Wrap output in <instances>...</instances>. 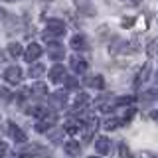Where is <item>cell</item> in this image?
<instances>
[{
  "label": "cell",
  "instance_id": "obj_1",
  "mask_svg": "<svg viewBox=\"0 0 158 158\" xmlns=\"http://www.w3.org/2000/svg\"><path fill=\"white\" fill-rule=\"evenodd\" d=\"M61 36H65V24L61 22V20H56V18H52V20H48V24H46V32H44V38L48 40H53V38H61Z\"/></svg>",
  "mask_w": 158,
  "mask_h": 158
},
{
  "label": "cell",
  "instance_id": "obj_2",
  "mask_svg": "<svg viewBox=\"0 0 158 158\" xmlns=\"http://www.w3.org/2000/svg\"><path fill=\"white\" fill-rule=\"evenodd\" d=\"M20 154L22 156H28V158H46V156H52V150L40 146V144H28L24 148H20Z\"/></svg>",
  "mask_w": 158,
  "mask_h": 158
},
{
  "label": "cell",
  "instance_id": "obj_3",
  "mask_svg": "<svg viewBox=\"0 0 158 158\" xmlns=\"http://www.w3.org/2000/svg\"><path fill=\"white\" fill-rule=\"evenodd\" d=\"M56 123H57V113H49V111H48L46 115L42 117V121L36 125V131H38V132H48L49 128L56 125Z\"/></svg>",
  "mask_w": 158,
  "mask_h": 158
},
{
  "label": "cell",
  "instance_id": "obj_4",
  "mask_svg": "<svg viewBox=\"0 0 158 158\" xmlns=\"http://www.w3.org/2000/svg\"><path fill=\"white\" fill-rule=\"evenodd\" d=\"M4 79H6L10 85H18V83L22 81V69H20L18 65L8 67L6 71H4Z\"/></svg>",
  "mask_w": 158,
  "mask_h": 158
},
{
  "label": "cell",
  "instance_id": "obj_5",
  "mask_svg": "<svg viewBox=\"0 0 158 158\" xmlns=\"http://www.w3.org/2000/svg\"><path fill=\"white\" fill-rule=\"evenodd\" d=\"M42 53H44L42 46H38V44H30V46L26 48V52H24V59H26L28 63H34Z\"/></svg>",
  "mask_w": 158,
  "mask_h": 158
},
{
  "label": "cell",
  "instance_id": "obj_6",
  "mask_svg": "<svg viewBox=\"0 0 158 158\" xmlns=\"http://www.w3.org/2000/svg\"><path fill=\"white\" fill-rule=\"evenodd\" d=\"M8 135L12 136L16 142H20V144L28 140V138H26V132H24V131H22V128H20L18 125H14V123H8Z\"/></svg>",
  "mask_w": 158,
  "mask_h": 158
},
{
  "label": "cell",
  "instance_id": "obj_7",
  "mask_svg": "<svg viewBox=\"0 0 158 158\" xmlns=\"http://www.w3.org/2000/svg\"><path fill=\"white\" fill-rule=\"evenodd\" d=\"M48 56L53 59V61H61L63 57H65V49L63 46H59V44H52V46L48 48Z\"/></svg>",
  "mask_w": 158,
  "mask_h": 158
},
{
  "label": "cell",
  "instance_id": "obj_8",
  "mask_svg": "<svg viewBox=\"0 0 158 158\" xmlns=\"http://www.w3.org/2000/svg\"><path fill=\"white\" fill-rule=\"evenodd\" d=\"M49 79H52V83L65 81V67L63 65H53L52 69H49Z\"/></svg>",
  "mask_w": 158,
  "mask_h": 158
},
{
  "label": "cell",
  "instance_id": "obj_9",
  "mask_svg": "<svg viewBox=\"0 0 158 158\" xmlns=\"http://www.w3.org/2000/svg\"><path fill=\"white\" fill-rule=\"evenodd\" d=\"M71 48L77 49V52H85V49H89L87 38L83 36V34H77V36H73V38H71Z\"/></svg>",
  "mask_w": 158,
  "mask_h": 158
},
{
  "label": "cell",
  "instance_id": "obj_10",
  "mask_svg": "<svg viewBox=\"0 0 158 158\" xmlns=\"http://www.w3.org/2000/svg\"><path fill=\"white\" fill-rule=\"evenodd\" d=\"M95 150L99 154H109V152H111V140H109L107 136H99L95 140Z\"/></svg>",
  "mask_w": 158,
  "mask_h": 158
},
{
  "label": "cell",
  "instance_id": "obj_11",
  "mask_svg": "<svg viewBox=\"0 0 158 158\" xmlns=\"http://www.w3.org/2000/svg\"><path fill=\"white\" fill-rule=\"evenodd\" d=\"M49 103H52V107H56V109H61V107L67 103V95H65L63 91L52 93V95H49Z\"/></svg>",
  "mask_w": 158,
  "mask_h": 158
},
{
  "label": "cell",
  "instance_id": "obj_12",
  "mask_svg": "<svg viewBox=\"0 0 158 158\" xmlns=\"http://www.w3.org/2000/svg\"><path fill=\"white\" fill-rule=\"evenodd\" d=\"M71 69L75 73H85L87 71V61L83 57H79V56H73L71 57Z\"/></svg>",
  "mask_w": 158,
  "mask_h": 158
},
{
  "label": "cell",
  "instance_id": "obj_13",
  "mask_svg": "<svg viewBox=\"0 0 158 158\" xmlns=\"http://www.w3.org/2000/svg\"><path fill=\"white\" fill-rule=\"evenodd\" d=\"M46 73V65L44 63H30V69H28V75L32 79H40Z\"/></svg>",
  "mask_w": 158,
  "mask_h": 158
},
{
  "label": "cell",
  "instance_id": "obj_14",
  "mask_svg": "<svg viewBox=\"0 0 158 158\" xmlns=\"http://www.w3.org/2000/svg\"><path fill=\"white\" fill-rule=\"evenodd\" d=\"M85 85L87 87H95V89H103L105 87V79H103V75H91L85 79Z\"/></svg>",
  "mask_w": 158,
  "mask_h": 158
},
{
  "label": "cell",
  "instance_id": "obj_15",
  "mask_svg": "<svg viewBox=\"0 0 158 158\" xmlns=\"http://www.w3.org/2000/svg\"><path fill=\"white\" fill-rule=\"evenodd\" d=\"M65 152L69 156H79V152H81V144H79L77 140H69V142H65Z\"/></svg>",
  "mask_w": 158,
  "mask_h": 158
},
{
  "label": "cell",
  "instance_id": "obj_16",
  "mask_svg": "<svg viewBox=\"0 0 158 158\" xmlns=\"http://www.w3.org/2000/svg\"><path fill=\"white\" fill-rule=\"evenodd\" d=\"M125 123H127L125 118H117V117H111V118H107V121H105V128H107V131H115V128L123 127Z\"/></svg>",
  "mask_w": 158,
  "mask_h": 158
},
{
  "label": "cell",
  "instance_id": "obj_17",
  "mask_svg": "<svg viewBox=\"0 0 158 158\" xmlns=\"http://www.w3.org/2000/svg\"><path fill=\"white\" fill-rule=\"evenodd\" d=\"M148 75H150V63H144V67H142L140 71H138V75H136V85L148 81Z\"/></svg>",
  "mask_w": 158,
  "mask_h": 158
},
{
  "label": "cell",
  "instance_id": "obj_18",
  "mask_svg": "<svg viewBox=\"0 0 158 158\" xmlns=\"http://www.w3.org/2000/svg\"><path fill=\"white\" fill-rule=\"evenodd\" d=\"M26 113H28V115H32V117H40V118H42V117L48 113V109L42 107V105H34V107H28Z\"/></svg>",
  "mask_w": 158,
  "mask_h": 158
},
{
  "label": "cell",
  "instance_id": "obj_19",
  "mask_svg": "<svg viewBox=\"0 0 158 158\" xmlns=\"http://www.w3.org/2000/svg\"><path fill=\"white\" fill-rule=\"evenodd\" d=\"M63 132H65V128H63V127H56L53 131H48V138L52 142H57L59 138H63Z\"/></svg>",
  "mask_w": 158,
  "mask_h": 158
},
{
  "label": "cell",
  "instance_id": "obj_20",
  "mask_svg": "<svg viewBox=\"0 0 158 158\" xmlns=\"http://www.w3.org/2000/svg\"><path fill=\"white\" fill-rule=\"evenodd\" d=\"M81 128H83V123L81 121H67L65 132H69V135H75V132H79Z\"/></svg>",
  "mask_w": 158,
  "mask_h": 158
},
{
  "label": "cell",
  "instance_id": "obj_21",
  "mask_svg": "<svg viewBox=\"0 0 158 158\" xmlns=\"http://www.w3.org/2000/svg\"><path fill=\"white\" fill-rule=\"evenodd\" d=\"M32 93H36L38 97L48 95V85H46V83H42V81H36V83L32 85Z\"/></svg>",
  "mask_w": 158,
  "mask_h": 158
},
{
  "label": "cell",
  "instance_id": "obj_22",
  "mask_svg": "<svg viewBox=\"0 0 158 158\" xmlns=\"http://www.w3.org/2000/svg\"><path fill=\"white\" fill-rule=\"evenodd\" d=\"M8 53H10V57H20V56H24V49H22V46H20V44L12 42V44L8 46Z\"/></svg>",
  "mask_w": 158,
  "mask_h": 158
},
{
  "label": "cell",
  "instance_id": "obj_23",
  "mask_svg": "<svg viewBox=\"0 0 158 158\" xmlns=\"http://www.w3.org/2000/svg\"><path fill=\"white\" fill-rule=\"evenodd\" d=\"M73 2H75V6L81 10V12L93 14V8H91V2H89V0H73Z\"/></svg>",
  "mask_w": 158,
  "mask_h": 158
},
{
  "label": "cell",
  "instance_id": "obj_24",
  "mask_svg": "<svg viewBox=\"0 0 158 158\" xmlns=\"http://www.w3.org/2000/svg\"><path fill=\"white\" fill-rule=\"evenodd\" d=\"M118 156L121 158H135L132 156V150L125 144V142H118Z\"/></svg>",
  "mask_w": 158,
  "mask_h": 158
},
{
  "label": "cell",
  "instance_id": "obj_25",
  "mask_svg": "<svg viewBox=\"0 0 158 158\" xmlns=\"http://www.w3.org/2000/svg\"><path fill=\"white\" fill-rule=\"evenodd\" d=\"M89 103V95L87 93H79V95L75 97V107H83Z\"/></svg>",
  "mask_w": 158,
  "mask_h": 158
},
{
  "label": "cell",
  "instance_id": "obj_26",
  "mask_svg": "<svg viewBox=\"0 0 158 158\" xmlns=\"http://www.w3.org/2000/svg\"><path fill=\"white\" fill-rule=\"evenodd\" d=\"M156 89H152V91H146V93H142V101H146V103H150V101H154V99L158 97L156 95Z\"/></svg>",
  "mask_w": 158,
  "mask_h": 158
},
{
  "label": "cell",
  "instance_id": "obj_27",
  "mask_svg": "<svg viewBox=\"0 0 158 158\" xmlns=\"http://www.w3.org/2000/svg\"><path fill=\"white\" fill-rule=\"evenodd\" d=\"M10 95H12V93L8 91V89H4V87H0V97L4 99V101H10Z\"/></svg>",
  "mask_w": 158,
  "mask_h": 158
},
{
  "label": "cell",
  "instance_id": "obj_28",
  "mask_svg": "<svg viewBox=\"0 0 158 158\" xmlns=\"http://www.w3.org/2000/svg\"><path fill=\"white\" fill-rule=\"evenodd\" d=\"M65 83H67L69 89H75L77 87V79H73V77H65Z\"/></svg>",
  "mask_w": 158,
  "mask_h": 158
},
{
  "label": "cell",
  "instance_id": "obj_29",
  "mask_svg": "<svg viewBox=\"0 0 158 158\" xmlns=\"http://www.w3.org/2000/svg\"><path fill=\"white\" fill-rule=\"evenodd\" d=\"M132 24H135V18H125V20L121 22V26H123V28H131Z\"/></svg>",
  "mask_w": 158,
  "mask_h": 158
},
{
  "label": "cell",
  "instance_id": "obj_30",
  "mask_svg": "<svg viewBox=\"0 0 158 158\" xmlns=\"http://www.w3.org/2000/svg\"><path fill=\"white\" fill-rule=\"evenodd\" d=\"M6 152H8V144H6L4 140H0V158L6 154Z\"/></svg>",
  "mask_w": 158,
  "mask_h": 158
},
{
  "label": "cell",
  "instance_id": "obj_31",
  "mask_svg": "<svg viewBox=\"0 0 158 158\" xmlns=\"http://www.w3.org/2000/svg\"><path fill=\"white\" fill-rule=\"evenodd\" d=\"M148 53H150V56L154 53V42H150V46H148Z\"/></svg>",
  "mask_w": 158,
  "mask_h": 158
},
{
  "label": "cell",
  "instance_id": "obj_32",
  "mask_svg": "<svg viewBox=\"0 0 158 158\" xmlns=\"http://www.w3.org/2000/svg\"><path fill=\"white\" fill-rule=\"evenodd\" d=\"M152 118H154V121H158V111H154V113H152Z\"/></svg>",
  "mask_w": 158,
  "mask_h": 158
},
{
  "label": "cell",
  "instance_id": "obj_33",
  "mask_svg": "<svg viewBox=\"0 0 158 158\" xmlns=\"http://www.w3.org/2000/svg\"><path fill=\"white\" fill-rule=\"evenodd\" d=\"M128 2H131V4H138V2H140V0H128Z\"/></svg>",
  "mask_w": 158,
  "mask_h": 158
},
{
  "label": "cell",
  "instance_id": "obj_34",
  "mask_svg": "<svg viewBox=\"0 0 158 158\" xmlns=\"http://www.w3.org/2000/svg\"><path fill=\"white\" fill-rule=\"evenodd\" d=\"M8 2H16V0H8Z\"/></svg>",
  "mask_w": 158,
  "mask_h": 158
},
{
  "label": "cell",
  "instance_id": "obj_35",
  "mask_svg": "<svg viewBox=\"0 0 158 158\" xmlns=\"http://www.w3.org/2000/svg\"><path fill=\"white\" fill-rule=\"evenodd\" d=\"M2 158H4V156H2ZM10 158H16V156H10Z\"/></svg>",
  "mask_w": 158,
  "mask_h": 158
},
{
  "label": "cell",
  "instance_id": "obj_36",
  "mask_svg": "<svg viewBox=\"0 0 158 158\" xmlns=\"http://www.w3.org/2000/svg\"><path fill=\"white\" fill-rule=\"evenodd\" d=\"M0 16H2V10H0Z\"/></svg>",
  "mask_w": 158,
  "mask_h": 158
},
{
  "label": "cell",
  "instance_id": "obj_37",
  "mask_svg": "<svg viewBox=\"0 0 158 158\" xmlns=\"http://www.w3.org/2000/svg\"><path fill=\"white\" fill-rule=\"evenodd\" d=\"M156 83H158V77H156Z\"/></svg>",
  "mask_w": 158,
  "mask_h": 158
},
{
  "label": "cell",
  "instance_id": "obj_38",
  "mask_svg": "<svg viewBox=\"0 0 158 158\" xmlns=\"http://www.w3.org/2000/svg\"><path fill=\"white\" fill-rule=\"evenodd\" d=\"M91 158H95V156H91Z\"/></svg>",
  "mask_w": 158,
  "mask_h": 158
}]
</instances>
